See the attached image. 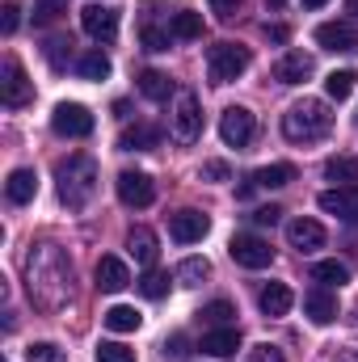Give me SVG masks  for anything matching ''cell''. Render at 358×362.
<instances>
[{
	"instance_id": "5",
	"label": "cell",
	"mask_w": 358,
	"mask_h": 362,
	"mask_svg": "<svg viewBox=\"0 0 358 362\" xmlns=\"http://www.w3.org/2000/svg\"><path fill=\"white\" fill-rule=\"evenodd\" d=\"M0 101H4L8 110H21V105L34 101V81L25 76V68H21L13 55H8L4 68H0Z\"/></svg>"
},
{
	"instance_id": "16",
	"label": "cell",
	"mask_w": 358,
	"mask_h": 362,
	"mask_svg": "<svg viewBox=\"0 0 358 362\" xmlns=\"http://www.w3.org/2000/svg\"><path fill=\"white\" fill-rule=\"evenodd\" d=\"M287 240L299 253H316V249H325V228L316 219H291L287 223Z\"/></svg>"
},
{
	"instance_id": "22",
	"label": "cell",
	"mask_w": 358,
	"mask_h": 362,
	"mask_svg": "<svg viewBox=\"0 0 358 362\" xmlns=\"http://www.w3.org/2000/svg\"><path fill=\"white\" fill-rule=\"evenodd\" d=\"M258 303H262V312H266V316H287V312H291V303H295V295H291V286H287V282H270V286H262Z\"/></svg>"
},
{
	"instance_id": "40",
	"label": "cell",
	"mask_w": 358,
	"mask_h": 362,
	"mask_svg": "<svg viewBox=\"0 0 358 362\" xmlns=\"http://www.w3.org/2000/svg\"><path fill=\"white\" fill-rule=\"evenodd\" d=\"M202 177L207 181H228L232 177V169H228L224 160H207V165H202Z\"/></svg>"
},
{
	"instance_id": "8",
	"label": "cell",
	"mask_w": 358,
	"mask_h": 362,
	"mask_svg": "<svg viewBox=\"0 0 358 362\" xmlns=\"http://www.w3.org/2000/svg\"><path fill=\"white\" fill-rule=\"evenodd\" d=\"M232 262L236 266H245V270H266L270 262H274V249H270V240L262 236H253V232H241V236H232Z\"/></svg>"
},
{
	"instance_id": "29",
	"label": "cell",
	"mask_w": 358,
	"mask_h": 362,
	"mask_svg": "<svg viewBox=\"0 0 358 362\" xmlns=\"http://www.w3.org/2000/svg\"><path fill=\"white\" fill-rule=\"evenodd\" d=\"M253 181H258V189H282V185L295 181V169L291 165H266V169L253 173Z\"/></svg>"
},
{
	"instance_id": "33",
	"label": "cell",
	"mask_w": 358,
	"mask_h": 362,
	"mask_svg": "<svg viewBox=\"0 0 358 362\" xmlns=\"http://www.w3.org/2000/svg\"><path fill=\"white\" fill-rule=\"evenodd\" d=\"M207 274H211L207 257H185V262L178 266V282H181V286H198V282H202Z\"/></svg>"
},
{
	"instance_id": "42",
	"label": "cell",
	"mask_w": 358,
	"mask_h": 362,
	"mask_svg": "<svg viewBox=\"0 0 358 362\" xmlns=\"http://www.w3.org/2000/svg\"><path fill=\"white\" fill-rule=\"evenodd\" d=\"M249 362H282V350H278V346H258V350H253V354H249Z\"/></svg>"
},
{
	"instance_id": "27",
	"label": "cell",
	"mask_w": 358,
	"mask_h": 362,
	"mask_svg": "<svg viewBox=\"0 0 358 362\" xmlns=\"http://www.w3.org/2000/svg\"><path fill=\"white\" fill-rule=\"evenodd\" d=\"M325 177L342 181V185H358V156H329L325 160Z\"/></svg>"
},
{
	"instance_id": "11",
	"label": "cell",
	"mask_w": 358,
	"mask_h": 362,
	"mask_svg": "<svg viewBox=\"0 0 358 362\" xmlns=\"http://www.w3.org/2000/svg\"><path fill=\"white\" fill-rule=\"evenodd\" d=\"M81 30L93 42H114L118 38V13L105 8V4H85L81 8Z\"/></svg>"
},
{
	"instance_id": "10",
	"label": "cell",
	"mask_w": 358,
	"mask_h": 362,
	"mask_svg": "<svg viewBox=\"0 0 358 362\" xmlns=\"http://www.w3.org/2000/svg\"><path fill=\"white\" fill-rule=\"evenodd\" d=\"M118 198H122V206H135V211H144V206H152V198H156V181L148 177V173H135V169H127V173H118Z\"/></svg>"
},
{
	"instance_id": "18",
	"label": "cell",
	"mask_w": 358,
	"mask_h": 362,
	"mask_svg": "<svg viewBox=\"0 0 358 362\" xmlns=\"http://www.w3.org/2000/svg\"><path fill=\"white\" fill-rule=\"evenodd\" d=\"M127 286H131V270H127L122 257H101V262H97V291L118 295V291H127Z\"/></svg>"
},
{
	"instance_id": "28",
	"label": "cell",
	"mask_w": 358,
	"mask_h": 362,
	"mask_svg": "<svg viewBox=\"0 0 358 362\" xmlns=\"http://www.w3.org/2000/svg\"><path fill=\"white\" fill-rule=\"evenodd\" d=\"M139 38H144V47H148V51H169L173 30H169V25H156V21H152V13H148V17H144V25H139Z\"/></svg>"
},
{
	"instance_id": "31",
	"label": "cell",
	"mask_w": 358,
	"mask_h": 362,
	"mask_svg": "<svg viewBox=\"0 0 358 362\" xmlns=\"http://www.w3.org/2000/svg\"><path fill=\"white\" fill-rule=\"evenodd\" d=\"M76 72H81L85 81H105V76H110V59H105L101 51H89V55L76 59Z\"/></svg>"
},
{
	"instance_id": "20",
	"label": "cell",
	"mask_w": 358,
	"mask_h": 362,
	"mask_svg": "<svg viewBox=\"0 0 358 362\" xmlns=\"http://www.w3.org/2000/svg\"><path fill=\"white\" fill-rule=\"evenodd\" d=\"M34 194H38V177H34V169H13V173H8V181H4V198H8L13 206L34 202Z\"/></svg>"
},
{
	"instance_id": "41",
	"label": "cell",
	"mask_w": 358,
	"mask_h": 362,
	"mask_svg": "<svg viewBox=\"0 0 358 362\" xmlns=\"http://www.w3.org/2000/svg\"><path fill=\"white\" fill-rule=\"evenodd\" d=\"M278 215H282L278 206H258V211H253V223H258V228H274Z\"/></svg>"
},
{
	"instance_id": "3",
	"label": "cell",
	"mask_w": 358,
	"mask_h": 362,
	"mask_svg": "<svg viewBox=\"0 0 358 362\" xmlns=\"http://www.w3.org/2000/svg\"><path fill=\"white\" fill-rule=\"evenodd\" d=\"M55 181H59V202L68 211H85L97 194V165L89 156H68L55 165Z\"/></svg>"
},
{
	"instance_id": "39",
	"label": "cell",
	"mask_w": 358,
	"mask_h": 362,
	"mask_svg": "<svg viewBox=\"0 0 358 362\" xmlns=\"http://www.w3.org/2000/svg\"><path fill=\"white\" fill-rule=\"evenodd\" d=\"M17 25H21V8H17L13 0H4V8H0V30H4V34H13Z\"/></svg>"
},
{
	"instance_id": "15",
	"label": "cell",
	"mask_w": 358,
	"mask_h": 362,
	"mask_svg": "<svg viewBox=\"0 0 358 362\" xmlns=\"http://www.w3.org/2000/svg\"><path fill=\"white\" fill-rule=\"evenodd\" d=\"M312 72H316V64H312L308 51H287V55L278 59V68H274V81H278V85H304Z\"/></svg>"
},
{
	"instance_id": "23",
	"label": "cell",
	"mask_w": 358,
	"mask_h": 362,
	"mask_svg": "<svg viewBox=\"0 0 358 362\" xmlns=\"http://www.w3.org/2000/svg\"><path fill=\"white\" fill-rule=\"evenodd\" d=\"M161 144V131L156 127H127L122 135H118V152H148V148H156Z\"/></svg>"
},
{
	"instance_id": "32",
	"label": "cell",
	"mask_w": 358,
	"mask_h": 362,
	"mask_svg": "<svg viewBox=\"0 0 358 362\" xmlns=\"http://www.w3.org/2000/svg\"><path fill=\"white\" fill-rule=\"evenodd\" d=\"M312 278H316L321 286H342V282H350V270H346L342 262H316V266H312Z\"/></svg>"
},
{
	"instance_id": "4",
	"label": "cell",
	"mask_w": 358,
	"mask_h": 362,
	"mask_svg": "<svg viewBox=\"0 0 358 362\" xmlns=\"http://www.w3.org/2000/svg\"><path fill=\"white\" fill-rule=\"evenodd\" d=\"M249 64H253V55H249V47H241V42H215V47L207 51V76H211V85H232V81H241V76L249 72Z\"/></svg>"
},
{
	"instance_id": "35",
	"label": "cell",
	"mask_w": 358,
	"mask_h": 362,
	"mask_svg": "<svg viewBox=\"0 0 358 362\" xmlns=\"http://www.w3.org/2000/svg\"><path fill=\"white\" fill-rule=\"evenodd\" d=\"M97 362H135V350L122 341H97Z\"/></svg>"
},
{
	"instance_id": "12",
	"label": "cell",
	"mask_w": 358,
	"mask_h": 362,
	"mask_svg": "<svg viewBox=\"0 0 358 362\" xmlns=\"http://www.w3.org/2000/svg\"><path fill=\"white\" fill-rule=\"evenodd\" d=\"M316 42H321L325 51H333V55H354L358 51V30L350 21H325V25H316Z\"/></svg>"
},
{
	"instance_id": "34",
	"label": "cell",
	"mask_w": 358,
	"mask_h": 362,
	"mask_svg": "<svg viewBox=\"0 0 358 362\" xmlns=\"http://www.w3.org/2000/svg\"><path fill=\"white\" fill-rule=\"evenodd\" d=\"M198 316H202L207 325H215V329H224V325H228V320L236 316V308H232L228 299H215V303H207V308H202Z\"/></svg>"
},
{
	"instance_id": "47",
	"label": "cell",
	"mask_w": 358,
	"mask_h": 362,
	"mask_svg": "<svg viewBox=\"0 0 358 362\" xmlns=\"http://www.w3.org/2000/svg\"><path fill=\"white\" fill-rule=\"evenodd\" d=\"M346 8H350V13L358 17V0H346Z\"/></svg>"
},
{
	"instance_id": "48",
	"label": "cell",
	"mask_w": 358,
	"mask_h": 362,
	"mask_svg": "<svg viewBox=\"0 0 358 362\" xmlns=\"http://www.w3.org/2000/svg\"><path fill=\"white\" fill-rule=\"evenodd\" d=\"M270 8H282V4H287V0H266Z\"/></svg>"
},
{
	"instance_id": "14",
	"label": "cell",
	"mask_w": 358,
	"mask_h": 362,
	"mask_svg": "<svg viewBox=\"0 0 358 362\" xmlns=\"http://www.w3.org/2000/svg\"><path fill=\"white\" fill-rule=\"evenodd\" d=\"M316 202H321V211H325V215H337V219H346V223H358V185L325 189Z\"/></svg>"
},
{
	"instance_id": "24",
	"label": "cell",
	"mask_w": 358,
	"mask_h": 362,
	"mask_svg": "<svg viewBox=\"0 0 358 362\" xmlns=\"http://www.w3.org/2000/svg\"><path fill=\"white\" fill-rule=\"evenodd\" d=\"M101 320H105V329H110V333H135L144 316H139L135 308H127V303H114V308H105V312H101Z\"/></svg>"
},
{
	"instance_id": "7",
	"label": "cell",
	"mask_w": 358,
	"mask_h": 362,
	"mask_svg": "<svg viewBox=\"0 0 358 362\" xmlns=\"http://www.w3.org/2000/svg\"><path fill=\"white\" fill-rule=\"evenodd\" d=\"M51 131L64 139H85V135H93V114L81 101H59L51 114Z\"/></svg>"
},
{
	"instance_id": "36",
	"label": "cell",
	"mask_w": 358,
	"mask_h": 362,
	"mask_svg": "<svg viewBox=\"0 0 358 362\" xmlns=\"http://www.w3.org/2000/svg\"><path fill=\"white\" fill-rule=\"evenodd\" d=\"M139 291H144L148 299H165V295H169V274L148 270V274H144V282H139Z\"/></svg>"
},
{
	"instance_id": "19",
	"label": "cell",
	"mask_w": 358,
	"mask_h": 362,
	"mask_svg": "<svg viewBox=\"0 0 358 362\" xmlns=\"http://www.w3.org/2000/svg\"><path fill=\"white\" fill-rule=\"evenodd\" d=\"M304 316H308L312 325H333V320H337V295H329L325 286L308 291V295H304Z\"/></svg>"
},
{
	"instance_id": "45",
	"label": "cell",
	"mask_w": 358,
	"mask_h": 362,
	"mask_svg": "<svg viewBox=\"0 0 358 362\" xmlns=\"http://www.w3.org/2000/svg\"><path fill=\"white\" fill-rule=\"evenodd\" d=\"M165 350H169V354H173V358H181V354H185V337H173V341H169V346H165Z\"/></svg>"
},
{
	"instance_id": "26",
	"label": "cell",
	"mask_w": 358,
	"mask_h": 362,
	"mask_svg": "<svg viewBox=\"0 0 358 362\" xmlns=\"http://www.w3.org/2000/svg\"><path fill=\"white\" fill-rule=\"evenodd\" d=\"M139 93H144L148 101H169V97H178L173 81H169L165 72H144V76H139Z\"/></svg>"
},
{
	"instance_id": "17",
	"label": "cell",
	"mask_w": 358,
	"mask_h": 362,
	"mask_svg": "<svg viewBox=\"0 0 358 362\" xmlns=\"http://www.w3.org/2000/svg\"><path fill=\"white\" fill-rule=\"evenodd\" d=\"M202 354H211V358H236V350H241V329L236 325H224V329H211L207 337H202V346H198Z\"/></svg>"
},
{
	"instance_id": "2",
	"label": "cell",
	"mask_w": 358,
	"mask_h": 362,
	"mask_svg": "<svg viewBox=\"0 0 358 362\" xmlns=\"http://www.w3.org/2000/svg\"><path fill=\"white\" fill-rule=\"evenodd\" d=\"M329 131H333V114H329V101L321 97H304L282 114V135L291 144H316Z\"/></svg>"
},
{
	"instance_id": "25",
	"label": "cell",
	"mask_w": 358,
	"mask_h": 362,
	"mask_svg": "<svg viewBox=\"0 0 358 362\" xmlns=\"http://www.w3.org/2000/svg\"><path fill=\"white\" fill-rule=\"evenodd\" d=\"M169 30H173V38H181V42L202 38V17L190 13V8H178V13H169Z\"/></svg>"
},
{
	"instance_id": "30",
	"label": "cell",
	"mask_w": 358,
	"mask_h": 362,
	"mask_svg": "<svg viewBox=\"0 0 358 362\" xmlns=\"http://www.w3.org/2000/svg\"><path fill=\"white\" fill-rule=\"evenodd\" d=\"M354 72L350 68H337V72H329L325 76V93H329V101H346L350 93H354Z\"/></svg>"
},
{
	"instance_id": "9",
	"label": "cell",
	"mask_w": 358,
	"mask_h": 362,
	"mask_svg": "<svg viewBox=\"0 0 358 362\" xmlns=\"http://www.w3.org/2000/svg\"><path fill=\"white\" fill-rule=\"evenodd\" d=\"M219 139H224L228 148H245V144L253 139V110L228 105V110L219 114Z\"/></svg>"
},
{
	"instance_id": "44",
	"label": "cell",
	"mask_w": 358,
	"mask_h": 362,
	"mask_svg": "<svg viewBox=\"0 0 358 362\" xmlns=\"http://www.w3.org/2000/svg\"><path fill=\"white\" fill-rule=\"evenodd\" d=\"M266 38L270 42H287V25H266Z\"/></svg>"
},
{
	"instance_id": "38",
	"label": "cell",
	"mask_w": 358,
	"mask_h": 362,
	"mask_svg": "<svg viewBox=\"0 0 358 362\" xmlns=\"http://www.w3.org/2000/svg\"><path fill=\"white\" fill-rule=\"evenodd\" d=\"M59 13H64V0H34V21H38V25L55 21Z\"/></svg>"
},
{
	"instance_id": "6",
	"label": "cell",
	"mask_w": 358,
	"mask_h": 362,
	"mask_svg": "<svg viewBox=\"0 0 358 362\" xmlns=\"http://www.w3.org/2000/svg\"><path fill=\"white\" fill-rule=\"evenodd\" d=\"M173 135L181 144H194L202 135V105L190 89H178V97H173Z\"/></svg>"
},
{
	"instance_id": "1",
	"label": "cell",
	"mask_w": 358,
	"mask_h": 362,
	"mask_svg": "<svg viewBox=\"0 0 358 362\" xmlns=\"http://www.w3.org/2000/svg\"><path fill=\"white\" fill-rule=\"evenodd\" d=\"M25 291L38 308L55 312L72 299V266L59 245H34L25 257Z\"/></svg>"
},
{
	"instance_id": "13",
	"label": "cell",
	"mask_w": 358,
	"mask_h": 362,
	"mask_svg": "<svg viewBox=\"0 0 358 362\" xmlns=\"http://www.w3.org/2000/svg\"><path fill=\"white\" fill-rule=\"evenodd\" d=\"M207 232H211V219L202 211H178V215H169V236L178 245H198Z\"/></svg>"
},
{
	"instance_id": "37",
	"label": "cell",
	"mask_w": 358,
	"mask_h": 362,
	"mask_svg": "<svg viewBox=\"0 0 358 362\" xmlns=\"http://www.w3.org/2000/svg\"><path fill=\"white\" fill-rule=\"evenodd\" d=\"M25 358H30V362H64V350H59L55 341H34Z\"/></svg>"
},
{
	"instance_id": "43",
	"label": "cell",
	"mask_w": 358,
	"mask_h": 362,
	"mask_svg": "<svg viewBox=\"0 0 358 362\" xmlns=\"http://www.w3.org/2000/svg\"><path fill=\"white\" fill-rule=\"evenodd\" d=\"M236 4H241V0H211V8H215L219 17H232V13H236Z\"/></svg>"
},
{
	"instance_id": "21",
	"label": "cell",
	"mask_w": 358,
	"mask_h": 362,
	"mask_svg": "<svg viewBox=\"0 0 358 362\" xmlns=\"http://www.w3.org/2000/svg\"><path fill=\"white\" fill-rule=\"evenodd\" d=\"M127 245H131V257H135V266H144V270H152L156 266V232L152 228H131V236H127Z\"/></svg>"
},
{
	"instance_id": "46",
	"label": "cell",
	"mask_w": 358,
	"mask_h": 362,
	"mask_svg": "<svg viewBox=\"0 0 358 362\" xmlns=\"http://www.w3.org/2000/svg\"><path fill=\"white\" fill-rule=\"evenodd\" d=\"M321 4H329V0H304V8H321Z\"/></svg>"
}]
</instances>
